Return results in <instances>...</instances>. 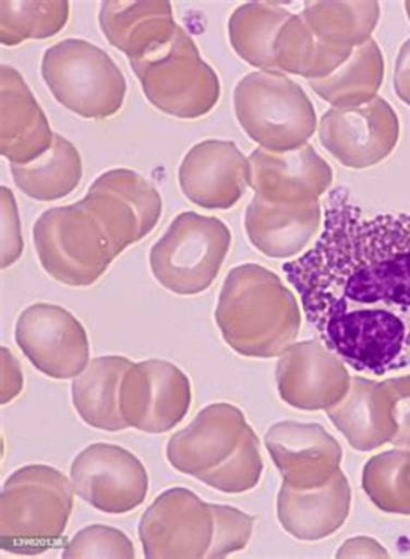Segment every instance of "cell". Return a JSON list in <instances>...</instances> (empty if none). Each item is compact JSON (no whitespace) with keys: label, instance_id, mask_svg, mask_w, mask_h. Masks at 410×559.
Returning a JSON list of instances; mask_svg holds the SVG:
<instances>
[{"label":"cell","instance_id":"39","mask_svg":"<svg viewBox=\"0 0 410 559\" xmlns=\"http://www.w3.org/2000/svg\"><path fill=\"white\" fill-rule=\"evenodd\" d=\"M336 558H389V552L376 538L352 537L339 547Z\"/></svg>","mask_w":410,"mask_h":559},{"label":"cell","instance_id":"35","mask_svg":"<svg viewBox=\"0 0 410 559\" xmlns=\"http://www.w3.org/2000/svg\"><path fill=\"white\" fill-rule=\"evenodd\" d=\"M215 516L214 543L206 558H224L243 551L252 538L256 518L231 506L212 504Z\"/></svg>","mask_w":410,"mask_h":559},{"label":"cell","instance_id":"19","mask_svg":"<svg viewBox=\"0 0 410 559\" xmlns=\"http://www.w3.org/2000/svg\"><path fill=\"white\" fill-rule=\"evenodd\" d=\"M246 426L243 411L236 405L226 402L206 405L191 425L168 440V463L177 472L197 478L236 451Z\"/></svg>","mask_w":410,"mask_h":559},{"label":"cell","instance_id":"30","mask_svg":"<svg viewBox=\"0 0 410 559\" xmlns=\"http://www.w3.org/2000/svg\"><path fill=\"white\" fill-rule=\"evenodd\" d=\"M379 2H305L302 17L327 46L355 49L371 40L379 22Z\"/></svg>","mask_w":410,"mask_h":559},{"label":"cell","instance_id":"28","mask_svg":"<svg viewBox=\"0 0 410 559\" xmlns=\"http://www.w3.org/2000/svg\"><path fill=\"white\" fill-rule=\"evenodd\" d=\"M11 176L20 191L37 201H56L72 194L84 176L79 150L56 134L46 155L28 165H11Z\"/></svg>","mask_w":410,"mask_h":559},{"label":"cell","instance_id":"31","mask_svg":"<svg viewBox=\"0 0 410 559\" xmlns=\"http://www.w3.org/2000/svg\"><path fill=\"white\" fill-rule=\"evenodd\" d=\"M362 489L383 513L410 516V449L373 455L362 469Z\"/></svg>","mask_w":410,"mask_h":559},{"label":"cell","instance_id":"8","mask_svg":"<svg viewBox=\"0 0 410 559\" xmlns=\"http://www.w3.org/2000/svg\"><path fill=\"white\" fill-rule=\"evenodd\" d=\"M231 242V229L220 218L180 213L153 245V276L159 286L180 297L200 295L217 280Z\"/></svg>","mask_w":410,"mask_h":559},{"label":"cell","instance_id":"1","mask_svg":"<svg viewBox=\"0 0 410 559\" xmlns=\"http://www.w3.org/2000/svg\"><path fill=\"white\" fill-rule=\"evenodd\" d=\"M318 340L357 372L410 366V215L367 218L347 189L329 192L314 247L282 265Z\"/></svg>","mask_w":410,"mask_h":559},{"label":"cell","instance_id":"5","mask_svg":"<svg viewBox=\"0 0 410 559\" xmlns=\"http://www.w3.org/2000/svg\"><path fill=\"white\" fill-rule=\"evenodd\" d=\"M34 247L44 271L72 288L101 280L120 255L101 222L82 201L46 210L35 222Z\"/></svg>","mask_w":410,"mask_h":559},{"label":"cell","instance_id":"40","mask_svg":"<svg viewBox=\"0 0 410 559\" xmlns=\"http://www.w3.org/2000/svg\"><path fill=\"white\" fill-rule=\"evenodd\" d=\"M395 94L410 106V38L398 52L394 75Z\"/></svg>","mask_w":410,"mask_h":559},{"label":"cell","instance_id":"15","mask_svg":"<svg viewBox=\"0 0 410 559\" xmlns=\"http://www.w3.org/2000/svg\"><path fill=\"white\" fill-rule=\"evenodd\" d=\"M276 378L281 401L309 413L338 404L352 381L345 360L321 340L293 343L286 348L279 355Z\"/></svg>","mask_w":410,"mask_h":559},{"label":"cell","instance_id":"17","mask_svg":"<svg viewBox=\"0 0 410 559\" xmlns=\"http://www.w3.org/2000/svg\"><path fill=\"white\" fill-rule=\"evenodd\" d=\"M265 447L282 481L294 489L323 487L341 469L343 449L317 423H276L265 435Z\"/></svg>","mask_w":410,"mask_h":559},{"label":"cell","instance_id":"12","mask_svg":"<svg viewBox=\"0 0 410 559\" xmlns=\"http://www.w3.org/2000/svg\"><path fill=\"white\" fill-rule=\"evenodd\" d=\"M70 480L80 499L106 514H125L146 501L149 476L137 455L111 443H93L76 455Z\"/></svg>","mask_w":410,"mask_h":559},{"label":"cell","instance_id":"34","mask_svg":"<svg viewBox=\"0 0 410 559\" xmlns=\"http://www.w3.org/2000/svg\"><path fill=\"white\" fill-rule=\"evenodd\" d=\"M64 558H135L134 544L123 532L106 525L85 526L73 535Z\"/></svg>","mask_w":410,"mask_h":559},{"label":"cell","instance_id":"6","mask_svg":"<svg viewBox=\"0 0 410 559\" xmlns=\"http://www.w3.org/2000/svg\"><path fill=\"white\" fill-rule=\"evenodd\" d=\"M43 79L59 105L88 120L113 117L125 103L123 71L82 38H67L44 52Z\"/></svg>","mask_w":410,"mask_h":559},{"label":"cell","instance_id":"23","mask_svg":"<svg viewBox=\"0 0 410 559\" xmlns=\"http://www.w3.org/2000/svg\"><path fill=\"white\" fill-rule=\"evenodd\" d=\"M326 414L336 430L359 452L391 443L397 433L391 402L383 381L352 378L347 395L326 409Z\"/></svg>","mask_w":410,"mask_h":559},{"label":"cell","instance_id":"26","mask_svg":"<svg viewBox=\"0 0 410 559\" xmlns=\"http://www.w3.org/2000/svg\"><path fill=\"white\" fill-rule=\"evenodd\" d=\"M385 79V58L376 40L353 49L352 56L333 75L309 80L315 94L333 108H355L376 99Z\"/></svg>","mask_w":410,"mask_h":559},{"label":"cell","instance_id":"27","mask_svg":"<svg viewBox=\"0 0 410 559\" xmlns=\"http://www.w3.org/2000/svg\"><path fill=\"white\" fill-rule=\"evenodd\" d=\"M293 17L277 2H250L229 20V40L239 58L260 71H277L276 38Z\"/></svg>","mask_w":410,"mask_h":559},{"label":"cell","instance_id":"7","mask_svg":"<svg viewBox=\"0 0 410 559\" xmlns=\"http://www.w3.org/2000/svg\"><path fill=\"white\" fill-rule=\"evenodd\" d=\"M234 109L239 126L265 150H297L317 130L312 100L281 71H255L239 80Z\"/></svg>","mask_w":410,"mask_h":559},{"label":"cell","instance_id":"33","mask_svg":"<svg viewBox=\"0 0 410 559\" xmlns=\"http://www.w3.org/2000/svg\"><path fill=\"white\" fill-rule=\"evenodd\" d=\"M264 460L260 452L258 437L252 426H246L241 442L224 463L197 476V480L222 493H244L255 489L262 480Z\"/></svg>","mask_w":410,"mask_h":559},{"label":"cell","instance_id":"32","mask_svg":"<svg viewBox=\"0 0 410 559\" xmlns=\"http://www.w3.org/2000/svg\"><path fill=\"white\" fill-rule=\"evenodd\" d=\"M70 2H0V40L14 47L55 37L67 26Z\"/></svg>","mask_w":410,"mask_h":559},{"label":"cell","instance_id":"14","mask_svg":"<svg viewBox=\"0 0 410 559\" xmlns=\"http://www.w3.org/2000/svg\"><path fill=\"white\" fill-rule=\"evenodd\" d=\"M400 138V120L388 100H369L355 108H333L321 118L318 139L339 164L355 170L382 164Z\"/></svg>","mask_w":410,"mask_h":559},{"label":"cell","instance_id":"4","mask_svg":"<svg viewBox=\"0 0 410 559\" xmlns=\"http://www.w3.org/2000/svg\"><path fill=\"white\" fill-rule=\"evenodd\" d=\"M144 96L159 111L180 120L208 115L220 100V79L203 61L200 49L184 28L137 61H130Z\"/></svg>","mask_w":410,"mask_h":559},{"label":"cell","instance_id":"41","mask_svg":"<svg viewBox=\"0 0 410 559\" xmlns=\"http://www.w3.org/2000/svg\"><path fill=\"white\" fill-rule=\"evenodd\" d=\"M406 11H407V14H409V20H410V0H409V2H406Z\"/></svg>","mask_w":410,"mask_h":559},{"label":"cell","instance_id":"10","mask_svg":"<svg viewBox=\"0 0 410 559\" xmlns=\"http://www.w3.org/2000/svg\"><path fill=\"white\" fill-rule=\"evenodd\" d=\"M214 534L212 504L184 487L156 497L138 523L146 558H206Z\"/></svg>","mask_w":410,"mask_h":559},{"label":"cell","instance_id":"20","mask_svg":"<svg viewBox=\"0 0 410 559\" xmlns=\"http://www.w3.org/2000/svg\"><path fill=\"white\" fill-rule=\"evenodd\" d=\"M56 134L20 71L0 70V151L11 165H28L46 155Z\"/></svg>","mask_w":410,"mask_h":559},{"label":"cell","instance_id":"13","mask_svg":"<svg viewBox=\"0 0 410 559\" xmlns=\"http://www.w3.org/2000/svg\"><path fill=\"white\" fill-rule=\"evenodd\" d=\"M14 338L34 368L55 380L76 378L91 362L87 331L59 305H29L17 318Z\"/></svg>","mask_w":410,"mask_h":559},{"label":"cell","instance_id":"29","mask_svg":"<svg viewBox=\"0 0 410 559\" xmlns=\"http://www.w3.org/2000/svg\"><path fill=\"white\" fill-rule=\"evenodd\" d=\"M353 49L333 47L315 37L302 14L291 17L276 38L277 71L306 80L333 75L352 56Z\"/></svg>","mask_w":410,"mask_h":559},{"label":"cell","instance_id":"18","mask_svg":"<svg viewBox=\"0 0 410 559\" xmlns=\"http://www.w3.org/2000/svg\"><path fill=\"white\" fill-rule=\"evenodd\" d=\"M248 174V158L234 142L209 139L191 147L182 159L180 191L200 209L231 210L250 188Z\"/></svg>","mask_w":410,"mask_h":559},{"label":"cell","instance_id":"9","mask_svg":"<svg viewBox=\"0 0 410 559\" xmlns=\"http://www.w3.org/2000/svg\"><path fill=\"white\" fill-rule=\"evenodd\" d=\"M82 203L101 222L118 253L149 236L164 212L155 186L129 168L97 177Z\"/></svg>","mask_w":410,"mask_h":559},{"label":"cell","instance_id":"16","mask_svg":"<svg viewBox=\"0 0 410 559\" xmlns=\"http://www.w3.org/2000/svg\"><path fill=\"white\" fill-rule=\"evenodd\" d=\"M248 182L258 197L285 205L314 203L331 188V165L309 142L297 150L256 147L248 156Z\"/></svg>","mask_w":410,"mask_h":559},{"label":"cell","instance_id":"21","mask_svg":"<svg viewBox=\"0 0 410 559\" xmlns=\"http://www.w3.org/2000/svg\"><path fill=\"white\" fill-rule=\"evenodd\" d=\"M352 508V489L341 469L317 489H294L282 481L277 496V518L291 537L317 543L345 525Z\"/></svg>","mask_w":410,"mask_h":559},{"label":"cell","instance_id":"22","mask_svg":"<svg viewBox=\"0 0 410 559\" xmlns=\"http://www.w3.org/2000/svg\"><path fill=\"white\" fill-rule=\"evenodd\" d=\"M323 224L324 212L318 201L306 205H285L258 194L248 205L244 217L248 239L270 259L300 255L323 229Z\"/></svg>","mask_w":410,"mask_h":559},{"label":"cell","instance_id":"11","mask_svg":"<svg viewBox=\"0 0 410 559\" xmlns=\"http://www.w3.org/2000/svg\"><path fill=\"white\" fill-rule=\"evenodd\" d=\"M193 401L191 381L176 364L152 359L132 364L123 376L120 409L130 428L159 435L188 416Z\"/></svg>","mask_w":410,"mask_h":559},{"label":"cell","instance_id":"2","mask_svg":"<svg viewBox=\"0 0 410 559\" xmlns=\"http://www.w3.org/2000/svg\"><path fill=\"white\" fill-rule=\"evenodd\" d=\"M215 321L224 342L239 355L273 359L293 345L302 312L293 292L276 272L243 263L224 281Z\"/></svg>","mask_w":410,"mask_h":559},{"label":"cell","instance_id":"36","mask_svg":"<svg viewBox=\"0 0 410 559\" xmlns=\"http://www.w3.org/2000/svg\"><path fill=\"white\" fill-rule=\"evenodd\" d=\"M383 383L388 390L391 413L397 425V433L391 440V445L410 449V374L389 378Z\"/></svg>","mask_w":410,"mask_h":559},{"label":"cell","instance_id":"37","mask_svg":"<svg viewBox=\"0 0 410 559\" xmlns=\"http://www.w3.org/2000/svg\"><path fill=\"white\" fill-rule=\"evenodd\" d=\"M23 251L22 227L13 192L2 188V269L13 265Z\"/></svg>","mask_w":410,"mask_h":559},{"label":"cell","instance_id":"38","mask_svg":"<svg viewBox=\"0 0 410 559\" xmlns=\"http://www.w3.org/2000/svg\"><path fill=\"white\" fill-rule=\"evenodd\" d=\"M23 389V374L20 362L8 348H2V404L13 401Z\"/></svg>","mask_w":410,"mask_h":559},{"label":"cell","instance_id":"25","mask_svg":"<svg viewBox=\"0 0 410 559\" xmlns=\"http://www.w3.org/2000/svg\"><path fill=\"white\" fill-rule=\"evenodd\" d=\"M130 366L129 359L118 355L97 357L88 362L82 374L73 378V405L85 425L102 431L130 428L120 409V390Z\"/></svg>","mask_w":410,"mask_h":559},{"label":"cell","instance_id":"3","mask_svg":"<svg viewBox=\"0 0 410 559\" xmlns=\"http://www.w3.org/2000/svg\"><path fill=\"white\" fill-rule=\"evenodd\" d=\"M72 480L46 464L9 476L0 496V547L13 555L49 551L67 531L73 511Z\"/></svg>","mask_w":410,"mask_h":559},{"label":"cell","instance_id":"24","mask_svg":"<svg viewBox=\"0 0 410 559\" xmlns=\"http://www.w3.org/2000/svg\"><path fill=\"white\" fill-rule=\"evenodd\" d=\"M102 34L130 61H137L176 34L170 2H102L99 11Z\"/></svg>","mask_w":410,"mask_h":559}]
</instances>
